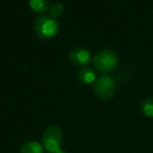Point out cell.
Instances as JSON below:
<instances>
[{
  "instance_id": "cell-1",
  "label": "cell",
  "mask_w": 153,
  "mask_h": 153,
  "mask_svg": "<svg viewBox=\"0 0 153 153\" xmlns=\"http://www.w3.org/2000/svg\"><path fill=\"white\" fill-rule=\"evenodd\" d=\"M92 61H94V68L99 72L108 74L117 68L119 64V58L114 51L110 49H103L94 56Z\"/></svg>"
},
{
  "instance_id": "cell-2",
  "label": "cell",
  "mask_w": 153,
  "mask_h": 153,
  "mask_svg": "<svg viewBox=\"0 0 153 153\" xmlns=\"http://www.w3.org/2000/svg\"><path fill=\"white\" fill-rule=\"evenodd\" d=\"M62 130L56 125H49L45 128L42 135L43 147L49 153H57L61 150L62 145Z\"/></svg>"
},
{
  "instance_id": "cell-3",
  "label": "cell",
  "mask_w": 153,
  "mask_h": 153,
  "mask_svg": "<svg viewBox=\"0 0 153 153\" xmlns=\"http://www.w3.org/2000/svg\"><path fill=\"white\" fill-rule=\"evenodd\" d=\"M34 30L39 38L51 39L59 33V23L49 16H41L35 22Z\"/></svg>"
},
{
  "instance_id": "cell-4",
  "label": "cell",
  "mask_w": 153,
  "mask_h": 153,
  "mask_svg": "<svg viewBox=\"0 0 153 153\" xmlns=\"http://www.w3.org/2000/svg\"><path fill=\"white\" fill-rule=\"evenodd\" d=\"M115 81L109 76H100L94 83V94L102 101H109L115 92Z\"/></svg>"
},
{
  "instance_id": "cell-5",
  "label": "cell",
  "mask_w": 153,
  "mask_h": 153,
  "mask_svg": "<svg viewBox=\"0 0 153 153\" xmlns=\"http://www.w3.org/2000/svg\"><path fill=\"white\" fill-rule=\"evenodd\" d=\"M68 58L72 65L83 68L90 63L92 56L88 49L84 48V47H76L69 51Z\"/></svg>"
},
{
  "instance_id": "cell-6",
  "label": "cell",
  "mask_w": 153,
  "mask_h": 153,
  "mask_svg": "<svg viewBox=\"0 0 153 153\" xmlns=\"http://www.w3.org/2000/svg\"><path fill=\"white\" fill-rule=\"evenodd\" d=\"M79 81L82 84H85V85H90L92 83H96L97 81V74L91 67H83L81 68V70L79 71Z\"/></svg>"
},
{
  "instance_id": "cell-7",
  "label": "cell",
  "mask_w": 153,
  "mask_h": 153,
  "mask_svg": "<svg viewBox=\"0 0 153 153\" xmlns=\"http://www.w3.org/2000/svg\"><path fill=\"white\" fill-rule=\"evenodd\" d=\"M21 153H44V147L37 140H30L22 145Z\"/></svg>"
},
{
  "instance_id": "cell-8",
  "label": "cell",
  "mask_w": 153,
  "mask_h": 153,
  "mask_svg": "<svg viewBox=\"0 0 153 153\" xmlns=\"http://www.w3.org/2000/svg\"><path fill=\"white\" fill-rule=\"evenodd\" d=\"M30 10L37 14H43L49 9L48 0H28Z\"/></svg>"
},
{
  "instance_id": "cell-9",
  "label": "cell",
  "mask_w": 153,
  "mask_h": 153,
  "mask_svg": "<svg viewBox=\"0 0 153 153\" xmlns=\"http://www.w3.org/2000/svg\"><path fill=\"white\" fill-rule=\"evenodd\" d=\"M64 13V5L60 2H56L53 4H51L48 9V16L53 19L59 18L63 15Z\"/></svg>"
},
{
  "instance_id": "cell-10",
  "label": "cell",
  "mask_w": 153,
  "mask_h": 153,
  "mask_svg": "<svg viewBox=\"0 0 153 153\" xmlns=\"http://www.w3.org/2000/svg\"><path fill=\"white\" fill-rule=\"evenodd\" d=\"M142 110L147 117H153V98H147L143 101Z\"/></svg>"
},
{
  "instance_id": "cell-11",
  "label": "cell",
  "mask_w": 153,
  "mask_h": 153,
  "mask_svg": "<svg viewBox=\"0 0 153 153\" xmlns=\"http://www.w3.org/2000/svg\"><path fill=\"white\" fill-rule=\"evenodd\" d=\"M57 153H68V152H65V151H63V150H60L59 152H57Z\"/></svg>"
}]
</instances>
